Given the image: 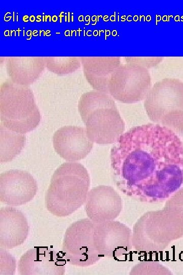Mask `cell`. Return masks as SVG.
Listing matches in <instances>:
<instances>
[{"label":"cell","instance_id":"obj_11","mask_svg":"<svg viewBox=\"0 0 183 275\" xmlns=\"http://www.w3.org/2000/svg\"><path fill=\"white\" fill-rule=\"evenodd\" d=\"M66 261L60 253L48 247L37 246L21 256L18 271L22 275H63Z\"/></svg>","mask_w":183,"mask_h":275},{"label":"cell","instance_id":"obj_3","mask_svg":"<svg viewBox=\"0 0 183 275\" xmlns=\"http://www.w3.org/2000/svg\"><path fill=\"white\" fill-rule=\"evenodd\" d=\"M89 185V175L82 164L63 163L52 176L46 193L47 209L58 217L72 214L85 203Z\"/></svg>","mask_w":183,"mask_h":275},{"label":"cell","instance_id":"obj_1","mask_svg":"<svg viewBox=\"0 0 183 275\" xmlns=\"http://www.w3.org/2000/svg\"><path fill=\"white\" fill-rule=\"evenodd\" d=\"M110 159L117 188L135 200L161 202L183 183V143L159 124L135 126L123 134Z\"/></svg>","mask_w":183,"mask_h":275},{"label":"cell","instance_id":"obj_9","mask_svg":"<svg viewBox=\"0 0 183 275\" xmlns=\"http://www.w3.org/2000/svg\"><path fill=\"white\" fill-rule=\"evenodd\" d=\"M95 224V245L103 257L119 258L131 251L132 233L128 226L114 220Z\"/></svg>","mask_w":183,"mask_h":275},{"label":"cell","instance_id":"obj_8","mask_svg":"<svg viewBox=\"0 0 183 275\" xmlns=\"http://www.w3.org/2000/svg\"><path fill=\"white\" fill-rule=\"evenodd\" d=\"M144 107L150 120L158 124L168 113L183 111V82L170 78L157 81L145 98Z\"/></svg>","mask_w":183,"mask_h":275},{"label":"cell","instance_id":"obj_7","mask_svg":"<svg viewBox=\"0 0 183 275\" xmlns=\"http://www.w3.org/2000/svg\"><path fill=\"white\" fill-rule=\"evenodd\" d=\"M151 88V78L147 68L127 63L119 66L113 74L109 92L118 101L130 103L145 99Z\"/></svg>","mask_w":183,"mask_h":275},{"label":"cell","instance_id":"obj_6","mask_svg":"<svg viewBox=\"0 0 183 275\" xmlns=\"http://www.w3.org/2000/svg\"><path fill=\"white\" fill-rule=\"evenodd\" d=\"M95 224L89 218L78 220L67 229L63 243V252L67 261L79 267H87L103 257L94 243Z\"/></svg>","mask_w":183,"mask_h":275},{"label":"cell","instance_id":"obj_19","mask_svg":"<svg viewBox=\"0 0 183 275\" xmlns=\"http://www.w3.org/2000/svg\"><path fill=\"white\" fill-rule=\"evenodd\" d=\"M163 58L162 57H126V61L128 63H133L139 65L144 68L154 67L159 64Z\"/></svg>","mask_w":183,"mask_h":275},{"label":"cell","instance_id":"obj_13","mask_svg":"<svg viewBox=\"0 0 183 275\" xmlns=\"http://www.w3.org/2000/svg\"><path fill=\"white\" fill-rule=\"evenodd\" d=\"M55 151L68 161L84 158L90 152L93 142L89 139L86 129L78 126H64L53 136Z\"/></svg>","mask_w":183,"mask_h":275},{"label":"cell","instance_id":"obj_15","mask_svg":"<svg viewBox=\"0 0 183 275\" xmlns=\"http://www.w3.org/2000/svg\"><path fill=\"white\" fill-rule=\"evenodd\" d=\"M26 136L0 126V161L9 162L20 154L24 147Z\"/></svg>","mask_w":183,"mask_h":275},{"label":"cell","instance_id":"obj_4","mask_svg":"<svg viewBox=\"0 0 183 275\" xmlns=\"http://www.w3.org/2000/svg\"><path fill=\"white\" fill-rule=\"evenodd\" d=\"M79 111L89 139L98 144L116 142L125 123L114 101L107 95L88 92L81 97Z\"/></svg>","mask_w":183,"mask_h":275},{"label":"cell","instance_id":"obj_12","mask_svg":"<svg viewBox=\"0 0 183 275\" xmlns=\"http://www.w3.org/2000/svg\"><path fill=\"white\" fill-rule=\"evenodd\" d=\"M85 203L88 217L96 224L114 220L123 209L120 196L109 186L99 185L92 188Z\"/></svg>","mask_w":183,"mask_h":275},{"label":"cell","instance_id":"obj_18","mask_svg":"<svg viewBox=\"0 0 183 275\" xmlns=\"http://www.w3.org/2000/svg\"><path fill=\"white\" fill-rule=\"evenodd\" d=\"M0 274H13L15 271L14 258L4 248H0Z\"/></svg>","mask_w":183,"mask_h":275},{"label":"cell","instance_id":"obj_2","mask_svg":"<svg viewBox=\"0 0 183 275\" xmlns=\"http://www.w3.org/2000/svg\"><path fill=\"white\" fill-rule=\"evenodd\" d=\"M182 236L183 187L170 196L163 208L145 212L137 220L132 244L138 252L158 253Z\"/></svg>","mask_w":183,"mask_h":275},{"label":"cell","instance_id":"obj_14","mask_svg":"<svg viewBox=\"0 0 183 275\" xmlns=\"http://www.w3.org/2000/svg\"><path fill=\"white\" fill-rule=\"evenodd\" d=\"M29 234L24 214L17 208L7 206L0 209V246L12 249L24 243Z\"/></svg>","mask_w":183,"mask_h":275},{"label":"cell","instance_id":"obj_10","mask_svg":"<svg viewBox=\"0 0 183 275\" xmlns=\"http://www.w3.org/2000/svg\"><path fill=\"white\" fill-rule=\"evenodd\" d=\"M38 185L27 171L10 170L0 175V201L9 206H19L30 201L36 195Z\"/></svg>","mask_w":183,"mask_h":275},{"label":"cell","instance_id":"obj_16","mask_svg":"<svg viewBox=\"0 0 183 275\" xmlns=\"http://www.w3.org/2000/svg\"><path fill=\"white\" fill-rule=\"evenodd\" d=\"M159 124L171 130L183 143V111H173L166 114Z\"/></svg>","mask_w":183,"mask_h":275},{"label":"cell","instance_id":"obj_5","mask_svg":"<svg viewBox=\"0 0 183 275\" xmlns=\"http://www.w3.org/2000/svg\"><path fill=\"white\" fill-rule=\"evenodd\" d=\"M41 116L35 105L31 92L12 85L2 90L1 121L5 127L24 134L35 129Z\"/></svg>","mask_w":183,"mask_h":275},{"label":"cell","instance_id":"obj_17","mask_svg":"<svg viewBox=\"0 0 183 275\" xmlns=\"http://www.w3.org/2000/svg\"><path fill=\"white\" fill-rule=\"evenodd\" d=\"M144 264L147 266L146 267L140 263H138L132 269L130 274H171L170 271L164 267L163 265L151 268L156 261H143Z\"/></svg>","mask_w":183,"mask_h":275}]
</instances>
